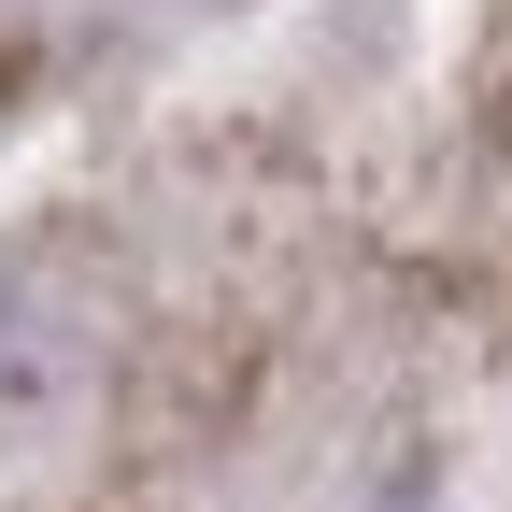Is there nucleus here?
<instances>
[{
	"instance_id": "1",
	"label": "nucleus",
	"mask_w": 512,
	"mask_h": 512,
	"mask_svg": "<svg viewBox=\"0 0 512 512\" xmlns=\"http://www.w3.org/2000/svg\"><path fill=\"white\" fill-rule=\"evenodd\" d=\"M100 384V328L72 313V285L0 271V427H72Z\"/></svg>"
}]
</instances>
